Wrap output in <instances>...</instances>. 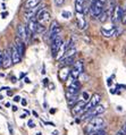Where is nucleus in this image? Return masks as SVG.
<instances>
[{
    "instance_id": "nucleus-1",
    "label": "nucleus",
    "mask_w": 126,
    "mask_h": 135,
    "mask_svg": "<svg viewBox=\"0 0 126 135\" xmlns=\"http://www.w3.org/2000/svg\"><path fill=\"white\" fill-rule=\"evenodd\" d=\"M103 125H105V120L102 117H94L85 126L84 132L86 135H92L100 129H103Z\"/></svg>"
},
{
    "instance_id": "nucleus-2",
    "label": "nucleus",
    "mask_w": 126,
    "mask_h": 135,
    "mask_svg": "<svg viewBox=\"0 0 126 135\" xmlns=\"http://www.w3.org/2000/svg\"><path fill=\"white\" fill-rule=\"evenodd\" d=\"M107 6V0H91L90 14L93 18L99 17Z\"/></svg>"
},
{
    "instance_id": "nucleus-3",
    "label": "nucleus",
    "mask_w": 126,
    "mask_h": 135,
    "mask_svg": "<svg viewBox=\"0 0 126 135\" xmlns=\"http://www.w3.org/2000/svg\"><path fill=\"white\" fill-rule=\"evenodd\" d=\"M106 110V108L102 106V104H99V106L97 107H94L93 109H91V110H89L88 112H85L84 115H82V120H91L92 118H94V117H98V116H100L101 114H103Z\"/></svg>"
},
{
    "instance_id": "nucleus-4",
    "label": "nucleus",
    "mask_w": 126,
    "mask_h": 135,
    "mask_svg": "<svg viewBox=\"0 0 126 135\" xmlns=\"http://www.w3.org/2000/svg\"><path fill=\"white\" fill-rule=\"evenodd\" d=\"M83 61L82 60H79V61H75L72 66V69H70V77L74 78V80H77L81 75L83 73Z\"/></svg>"
},
{
    "instance_id": "nucleus-5",
    "label": "nucleus",
    "mask_w": 126,
    "mask_h": 135,
    "mask_svg": "<svg viewBox=\"0 0 126 135\" xmlns=\"http://www.w3.org/2000/svg\"><path fill=\"white\" fill-rule=\"evenodd\" d=\"M60 31H61V27H60V25L58 24V22L57 21H52V22H51L50 32H49L50 40L52 41L54 39H56L58 35H60Z\"/></svg>"
},
{
    "instance_id": "nucleus-6",
    "label": "nucleus",
    "mask_w": 126,
    "mask_h": 135,
    "mask_svg": "<svg viewBox=\"0 0 126 135\" xmlns=\"http://www.w3.org/2000/svg\"><path fill=\"white\" fill-rule=\"evenodd\" d=\"M13 64L12 58V52L10 49H5L2 51V67L3 68H9Z\"/></svg>"
},
{
    "instance_id": "nucleus-7",
    "label": "nucleus",
    "mask_w": 126,
    "mask_h": 135,
    "mask_svg": "<svg viewBox=\"0 0 126 135\" xmlns=\"http://www.w3.org/2000/svg\"><path fill=\"white\" fill-rule=\"evenodd\" d=\"M62 44H64V43H62V39H61L60 35H58L56 39H54L52 41H51V52H52L54 57H56V56H57L58 51L61 48Z\"/></svg>"
},
{
    "instance_id": "nucleus-8",
    "label": "nucleus",
    "mask_w": 126,
    "mask_h": 135,
    "mask_svg": "<svg viewBox=\"0 0 126 135\" xmlns=\"http://www.w3.org/2000/svg\"><path fill=\"white\" fill-rule=\"evenodd\" d=\"M123 13H124V9L122 8L120 6H116L113 10V14H112V21L114 24L118 23V22H122V17H123Z\"/></svg>"
},
{
    "instance_id": "nucleus-9",
    "label": "nucleus",
    "mask_w": 126,
    "mask_h": 135,
    "mask_svg": "<svg viewBox=\"0 0 126 135\" xmlns=\"http://www.w3.org/2000/svg\"><path fill=\"white\" fill-rule=\"evenodd\" d=\"M36 20H38L39 24H42V25H46L47 23L50 22V14L46 12V10H40L36 15Z\"/></svg>"
},
{
    "instance_id": "nucleus-10",
    "label": "nucleus",
    "mask_w": 126,
    "mask_h": 135,
    "mask_svg": "<svg viewBox=\"0 0 126 135\" xmlns=\"http://www.w3.org/2000/svg\"><path fill=\"white\" fill-rule=\"evenodd\" d=\"M85 104H86V103H85V101H83V100H80L77 103L74 104V106L72 107V114H73V116L82 115Z\"/></svg>"
},
{
    "instance_id": "nucleus-11",
    "label": "nucleus",
    "mask_w": 126,
    "mask_h": 135,
    "mask_svg": "<svg viewBox=\"0 0 126 135\" xmlns=\"http://www.w3.org/2000/svg\"><path fill=\"white\" fill-rule=\"evenodd\" d=\"M41 3V0H26L24 3V10L28 12V10H33L35 8H38Z\"/></svg>"
},
{
    "instance_id": "nucleus-12",
    "label": "nucleus",
    "mask_w": 126,
    "mask_h": 135,
    "mask_svg": "<svg viewBox=\"0 0 126 135\" xmlns=\"http://www.w3.org/2000/svg\"><path fill=\"white\" fill-rule=\"evenodd\" d=\"M70 69L69 66H66V67H61L60 70H59V78H60V81L65 82L67 81V78L70 76Z\"/></svg>"
},
{
    "instance_id": "nucleus-13",
    "label": "nucleus",
    "mask_w": 126,
    "mask_h": 135,
    "mask_svg": "<svg viewBox=\"0 0 126 135\" xmlns=\"http://www.w3.org/2000/svg\"><path fill=\"white\" fill-rule=\"evenodd\" d=\"M15 46H16L18 52H20L21 57L23 58V57H24V52H25V44H24V41L17 36L16 39H15Z\"/></svg>"
},
{
    "instance_id": "nucleus-14",
    "label": "nucleus",
    "mask_w": 126,
    "mask_h": 135,
    "mask_svg": "<svg viewBox=\"0 0 126 135\" xmlns=\"http://www.w3.org/2000/svg\"><path fill=\"white\" fill-rule=\"evenodd\" d=\"M17 36L23 41H25L27 39V30L24 25H22V24L17 25Z\"/></svg>"
},
{
    "instance_id": "nucleus-15",
    "label": "nucleus",
    "mask_w": 126,
    "mask_h": 135,
    "mask_svg": "<svg viewBox=\"0 0 126 135\" xmlns=\"http://www.w3.org/2000/svg\"><path fill=\"white\" fill-rule=\"evenodd\" d=\"M76 21H77V26H79L80 30H84L86 27V21H85L83 13H76Z\"/></svg>"
},
{
    "instance_id": "nucleus-16",
    "label": "nucleus",
    "mask_w": 126,
    "mask_h": 135,
    "mask_svg": "<svg viewBox=\"0 0 126 135\" xmlns=\"http://www.w3.org/2000/svg\"><path fill=\"white\" fill-rule=\"evenodd\" d=\"M10 52H12L13 64H18V62H21L22 57H21L20 52H18V50H17V48H16V46H15V44H14L12 48H10Z\"/></svg>"
},
{
    "instance_id": "nucleus-17",
    "label": "nucleus",
    "mask_w": 126,
    "mask_h": 135,
    "mask_svg": "<svg viewBox=\"0 0 126 135\" xmlns=\"http://www.w3.org/2000/svg\"><path fill=\"white\" fill-rule=\"evenodd\" d=\"M38 26H39V22L36 20V17H33L28 21V26L27 28L30 30L31 33H36V30H38Z\"/></svg>"
},
{
    "instance_id": "nucleus-18",
    "label": "nucleus",
    "mask_w": 126,
    "mask_h": 135,
    "mask_svg": "<svg viewBox=\"0 0 126 135\" xmlns=\"http://www.w3.org/2000/svg\"><path fill=\"white\" fill-rule=\"evenodd\" d=\"M101 33H102V35L105 36V37H112V36L117 34V30H116V27H112V28H109V30L102 27L101 28Z\"/></svg>"
},
{
    "instance_id": "nucleus-19",
    "label": "nucleus",
    "mask_w": 126,
    "mask_h": 135,
    "mask_svg": "<svg viewBox=\"0 0 126 135\" xmlns=\"http://www.w3.org/2000/svg\"><path fill=\"white\" fill-rule=\"evenodd\" d=\"M85 3H86V0H75V10H76V13H83L84 14Z\"/></svg>"
},
{
    "instance_id": "nucleus-20",
    "label": "nucleus",
    "mask_w": 126,
    "mask_h": 135,
    "mask_svg": "<svg viewBox=\"0 0 126 135\" xmlns=\"http://www.w3.org/2000/svg\"><path fill=\"white\" fill-rule=\"evenodd\" d=\"M74 59H75V56H72V57H64L60 60V64H59L60 68L61 67H66V66L72 65V64L74 62Z\"/></svg>"
},
{
    "instance_id": "nucleus-21",
    "label": "nucleus",
    "mask_w": 126,
    "mask_h": 135,
    "mask_svg": "<svg viewBox=\"0 0 126 135\" xmlns=\"http://www.w3.org/2000/svg\"><path fill=\"white\" fill-rule=\"evenodd\" d=\"M65 55H66V46H65V44H62L61 48H60V49H59V51H58L57 56H56L55 58H56L57 60H60L61 58L65 57Z\"/></svg>"
},
{
    "instance_id": "nucleus-22",
    "label": "nucleus",
    "mask_w": 126,
    "mask_h": 135,
    "mask_svg": "<svg viewBox=\"0 0 126 135\" xmlns=\"http://www.w3.org/2000/svg\"><path fill=\"white\" fill-rule=\"evenodd\" d=\"M47 31V27L44 25H42V24H39V26H38V30H36V33L38 34H43L44 32Z\"/></svg>"
},
{
    "instance_id": "nucleus-23",
    "label": "nucleus",
    "mask_w": 126,
    "mask_h": 135,
    "mask_svg": "<svg viewBox=\"0 0 126 135\" xmlns=\"http://www.w3.org/2000/svg\"><path fill=\"white\" fill-rule=\"evenodd\" d=\"M75 54H76V49L75 48H72V49H69V50H66L65 57H72V56H75Z\"/></svg>"
},
{
    "instance_id": "nucleus-24",
    "label": "nucleus",
    "mask_w": 126,
    "mask_h": 135,
    "mask_svg": "<svg viewBox=\"0 0 126 135\" xmlns=\"http://www.w3.org/2000/svg\"><path fill=\"white\" fill-rule=\"evenodd\" d=\"M116 135H126V129H125V127H124V126L122 127V128L116 133Z\"/></svg>"
},
{
    "instance_id": "nucleus-25",
    "label": "nucleus",
    "mask_w": 126,
    "mask_h": 135,
    "mask_svg": "<svg viewBox=\"0 0 126 135\" xmlns=\"http://www.w3.org/2000/svg\"><path fill=\"white\" fill-rule=\"evenodd\" d=\"M82 98H83V101H88V100H90V99H91L88 92H83V94H82Z\"/></svg>"
},
{
    "instance_id": "nucleus-26",
    "label": "nucleus",
    "mask_w": 126,
    "mask_h": 135,
    "mask_svg": "<svg viewBox=\"0 0 126 135\" xmlns=\"http://www.w3.org/2000/svg\"><path fill=\"white\" fill-rule=\"evenodd\" d=\"M61 16L64 17V18H69L70 16H72V13H70V12H62L61 13Z\"/></svg>"
},
{
    "instance_id": "nucleus-27",
    "label": "nucleus",
    "mask_w": 126,
    "mask_h": 135,
    "mask_svg": "<svg viewBox=\"0 0 126 135\" xmlns=\"http://www.w3.org/2000/svg\"><path fill=\"white\" fill-rule=\"evenodd\" d=\"M64 2H65V0H55V3H56L57 7L62 6V5H64Z\"/></svg>"
},
{
    "instance_id": "nucleus-28",
    "label": "nucleus",
    "mask_w": 126,
    "mask_h": 135,
    "mask_svg": "<svg viewBox=\"0 0 126 135\" xmlns=\"http://www.w3.org/2000/svg\"><path fill=\"white\" fill-rule=\"evenodd\" d=\"M92 135H107V133L105 132V129H100V131L95 132L94 134H92Z\"/></svg>"
},
{
    "instance_id": "nucleus-29",
    "label": "nucleus",
    "mask_w": 126,
    "mask_h": 135,
    "mask_svg": "<svg viewBox=\"0 0 126 135\" xmlns=\"http://www.w3.org/2000/svg\"><path fill=\"white\" fill-rule=\"evenodd\" d=\"M122 23H123L124 25H126V9H124L123 17H122Z\"/></svg>"
},
{
    "instance_id": "nucleus-30",
    "label": "nucleus",
    "mask_w": 126,
    "mask_h": 135,
    "mask_svg": "<svg viewBox=\"0 0 126 135\" xmlns=\"http://www.w3.org/2000/svg\"><path fill=\"white\" fill-rule=\"evenodd\" d=\"M27 125H28V127H31V128H33V127H34V123H33L32 119H30V120H28Z\"/></svg>"
},
{
    "instance_id": "nucleus-31",
    "label": "nucleus",
    "mask_w": 126,
    "mask_h": 135,
    "mask_svg": "<svg viewBox=\"0 0 126 135\" xmlns=\"http://www.w3.org/2000/svg\"><path fill=\"white\" fill-rule=\"evenodd\" d=\"M2 66V52L0 51V67Z\"/></svg>"
},
{
    "instance_id": "nucleus-32",
    "label": "nucleus",
    "mask_w": 126,
    "mask_h": 135,
    "mask_svg": "<svg viewBox=\"0 0 126 135\" xmlns=\"http://www.w3.org/2000/svg\"><path fill=\"white\" fill-rule=\"evenodd\" d=\"M7 16H8V12H6V13H2V14H1V17H2V18H6Z\"/></svg>"
},
{
    "instance_id": "nucleus-33",
    "label": "nucleus",
    "mask_w": 126,
    "mask_h": 135,
    "mask_svg": "<svg viewBox=\"0 0 126 135\" xmlns=\"http://www.w3.org/2000/svg\"><path fill=\"white\" fill-rule=\"evenodd\" d=\"M22 104H23L24 107L26 106V104H27V101H26V99H23V100H22Z\"/></svg>"
},
{
    "instance_id": "nucleus-34",
    "label": "nucleus",
    "mask_w": 126,
    "mask_h": 135,
    "mask_svg": "<svg viewBox=\"0 0 126 135\" xmlns=\"http://www.w3.org/2000/svg\"><path fill=\"white\" fill-rule=\"evenodd\" d=\"M20 100H21V97H20V95H16V97L14 98V101H16V102H17V101H20Z\"/></svg>"
},
{
    "instance_id": "nucleus-35",
    "label": "nucleus",
    "mask_w": 126,
    "mask_h": 135,
    "mask_svg": "<svg viewBox=\"0 0 126 135\" xmlns=\"http://www.w3.org/2000/svg\"><path fill=\"white\" fill-rule=\"evenodd\" d=\"M48 81H49L48 78H43V84H44V85H47V84H48Z\"/></svg>"
},
{
    "instance_id": "nucleus-36",
    "label": "nucleus",
    "mask_w": 126,
    "mask_h": 135,
    "mask_svg": "<svg viewBox=\"0 0 126 135\" xmlns=\"http://www.w3.org/2000/svg\"><path fill=\"white\" fill-rule=\"evenodd\" d=\"M24 81H25V83H27V84H28V83H31V81H30L27 77H25V80H24Z\"/></svg>"
},
{
    "instance_id": "nucleus-37",
    "label": "nucleus",
    "mask_w": 126,
    "mask_h": 135,
    "mask_svg": "<svg viewBox=\"0 0 126 135\" xmlns=\"http://www.w3.org/2000/svg\"><path fill=\"white\" fill-rule=\"evenodd\" d=\"M17 110H18V108H17L16 106H14V107H13V111H17Z\"/></svg>"
},
{
    "instance_id": "nucleus-38",
    "label": "nucleus",
    "mask_w": 126,
    "mask_h": 135,
    "mask_svg": "<svg viewBox=\"0 0 126 135\" xmlns=\"http://www.w3.org/2000/svg\"><path fill=\"white\" fill-rule=\"evenodd\" d=\"M112 83H113V82H112V78H109V80H108V85L110 86V85H112Z\"/></svg>"
},
{
    "instance_id": "nucleus-39",
    "label": "nucleus",
    "mask_w": 126,
    "mask_h": 135,
    "mask_svg": "<svg viewBox=\"0 0 126 135\" xmlns=\"http://www.w3.org/2000/svg\"><path fill=\"white\" fill-rule=\"evenodd\" d=\"M49 88H50V89H54V88H55V85H54L52 83H50V84H49Z\"/></svg>"
},
{
    "instance_id": "nucleus-40",
    "label": "nucleus",
    "mask_w": 126,
    "mask_h": 135,
    "mask_svg": "<svg viewBox=\"0 0 126 135\" xmlns=\"http://www.w3.org/2000/svg\"><path fill=\"white\" fill-rule=\"evenodd\" d=\"M55 112H56V110H55V109H51L50 110V114H55Z\"/></svg>"
},
{
    "instance_id": "nucleus-41",
    "label": "nucleus",
    "mask_w": 126,
    "mask_h": 135,
    "mask_svg": "<svg viewBox=\"0 0 126 135\" xmlns=\"http://www.w3.org/2000/svg\"><path fill=\"white\" fill-rule=\"evenodd\" d=\"M32 114H33V115H34V116H35V117H38V114H36V112H35V111H32Z\"/></svg>"
},
{
    "instance_id": "nucleus-42",
    "label": "nucleus",
    "mask_w": 126,
    "mask_h": 135,
    "mask_svg": "<svg viewBox=\"0 0 126 135\" xmlns=\"http://www.w3.org/2000/svg\"><path fill=\"white\" fill-rule=\"evenodd\" d=\"M9 131H10V134H13V129H12V126H9Z\"/></svg>"
},
{
    "instance_id": "nucleus-43",
    "label": "nucleus",
    "mask_w": 126,
    "mask_h": 135,
    "mask_svg": "<svg viewBox=\"0 0 126 135\" xmlns=\"http://www.w3.org/2000/svg\"><path fill=\"white\" fill-rule=\"evenodd\" d=\"M6 107H10V103L9 102H6Z\"/></svg>"
},
{
    "instance_id": "nucleus-44",
    "label": "nucleus",
    "mask_w": 126,
    "mask_h": 135,
    "mask_svg": "<svg viewBox=\"0 0 126 135\" xmlns=\"http://www.w3.org/2000/svg\"><path fill=\"white\" fill-rule=\"evenodd\" d=\"M124 127H125V129H126V123H125V125H124Z\"/></svg>"
},
{
    "instance_id": "nucleus-45",
    "label": "nucleus",
    "mask_w": 126,
    "mask_h": 135,
    "mask_svg": "<svg viewBox=\"0 0 126 135\" xmlns=\"http://www.w3.org/2000/svg\"><path fill=\"white\" fill-rule=\"evenodd\" d=\"M36 135H41V133H38V134H36Z\"/></svg>"
},
{
    "instance_id": "nucleus-46",
    "label": "nucleus",
    "mask_w": 126,
    "mask_h": 135,
    "mask_svg": "<svg viewBox=\"0 0 126 135\" xmlns=\"http://www.w3.org/2000/svg\"><path fill=\"white\" fill-rule=\"evenodd\" d=\"M0 109H2V108H1V107H0Z\"/></svg>"
}]
</instances>
